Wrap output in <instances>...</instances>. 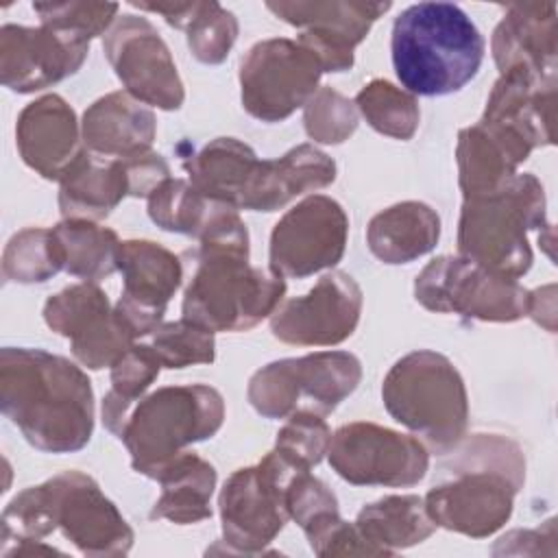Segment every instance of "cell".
<instances>
[{
	"label": "cell",
	"instance_id": "obj_35",
	"mask_svg": "<svg viewBox=\"0 0 558 558\" xmlns=\"http://www.w3.org/2000/svg\"><path fill=\"white\" fill-rule=\"evenodd\" d=\"M355 107L381 135L405 142L418 129L421 111L416 98L384 78L366 83L355 96Z\"/></svg>",
	"mask_w": 558,
	"mask_h": 558
},
{
	"label": "cell",
	"instance_id": "obj_31",
	"mask_svg": "<svg viewBox=\"0 0 558 558\" xmlns=\"http://www.w3.org/2000/svg\"><path fill=\"white\" fill-rule=\"evenodd\" d=\"M140 11L159 13L170 26L185 31L192 57L218 65L238 39V20L218 2H131Z\"/></svg>",
	"mask_w": 558,
	"mask_h": 558
},
{
	"label": "cell",
	"instance_id": "obj_10",
	"mask_svg": "<svg viewBox=\"0 0 558 558\" xmlns=\"http://www.w3.org/2000/svg\"><path fill=\"white\" fill-rule=\"evenodd\" d=\"M299 469L277 449L257 464L238 469L225 482L218 508L227 554H264L290 519L286 493Z\"/></svg>",
	"mask_w": 558,
	"mask_h": 558
},
{
	"label": "cell",
	"instance_id": "obj_43",
	"mask_svg": "<svg viewBox=\"0 0 558 558\" xmlns=\"http://www.w3.org/2000/svg\"><path fill=\"white\" fill-rule=\"evenodd\" d=\"M527 316H532L538 325H543L549 333L556 329V286L549 283L545 288L530 290V303H527Z\"/></svg>",
	"mask_w": 558,
	"mask_h": 558
},
{
	"label": "cell",
	"instance_id": "obj_4",
	"mask_svg": "<svg viewBox=\"0 0 558 558\" xmlns=\"http://www.w3.org/2000/svg\"><path fill=\"white\" fill-rule=\"evenodd\" d=\"M449 453L453 480L438 484L423 497L436 527L471 538L495 534L512 514L514 495L525 480V458L519 445L499 434L462 438Z\"/></svg>",
	"mask_w": 558,
	"mask_h": 558
},
{
	"label": "cell",
	"instance_id": "obj_36",
	"mask_svg": "<svg viewBox=\"0 0 558 558\" xmlns=\"http://www.w3.org/2000/svg\"><path fill=\"white\" fill-rule=\"evenodd\" d=\"M63 270L52 229L28 227L15 233L2 253V277L15 283H41Z\"/></svg>",
	"mask_w": 558,
	"mask_h": 558
},
{
	"label": "cell",
	"instance_id": "obj_34",
	"mask_svg": "<svg viewBox=\"0 0 558 558\" xmlns=\"http://www.w3.org/2000/svg\"><path fill=\"white\" fill-rule=\"evenodd\" d=\"M52 235L68 275L98 283L118 270L120 240L113 229L100 227L94 220L63 218L52 227Z\"/></svg>",
	"mask_w": 558,
	"mask_h": 558
},
{
	"label": "cell",
	"instance_id": "obj_27",
	"mask_svg": "<svg viewBox=\"0 0 558 558\" xmlns=\"http://www.w3.org/2000/svg\"><path fill=\"white\" fill-rule=\"evenodd\" d=\"M148 216L159 229L194 235L198 242L246 227L233 205L198 192L190 181L172 177L148 196Z\"/></svg>",
	"mask_w": 558,
	"mask_h": 558
},
{
	"label": "cell",
	"instance_id": "obj_28",
	"mask_svg": "<svg viewBox=\"0 0 558 558\" xmlns=\"http://www.w3.org/2000/svg\"><path fill=\"white\" fill-rule=\"evenodd\" d=\"M63 218L102 220L124 196H131V177L124 159H107L87 148L59 181Z\"/></svg>",
	"mask_w": 558,
	"mask_h": 558
},
{
	"label": "cell",
	"instance_id": "obj_19",
	"mask_svg": "<svg viewBox=\"0 0 558 558\" xmlns=\"http://www.w3.org/2000/svg\"><path fill=\"white\" fill-rule=\"evenodd\" d=\"M89 41L52 26L0 28V78L17 94L46 89L78 72L87 59Z\"/></svg>",
	"mask_w": 558,
	"mask_h": 558
},
{
	"label": "cell",
	"instance_id": "obj_9",
	"mask_svg": "<svg viewBox=\"0 0 558 558\" xmlns=\"http://www.w3.org/2000/svg\"><path fill=\"white\" fill-rule=\"evenodd\" d=\"M362 364L349 351H316L283 357L253 373L246 397L266 418H288L296 412L331 414L360 384Z\"/></svg>",
	"mask_w": 558,
	"mask_h": 558
},
{
	"label": "cell",
	"instance_id": "obj_16",
	"mask_svg": "<svg viewBox=\"0 0 558 558\" xmlns=\"http://www.w3.org/2000/svg\"><path fill=\"white\" fill-rule=\"evenodd\" d=\"M44 320L54 333L70 340L74 357L92 371L111 368L135 344L107 294L92 281L52 294L44 305Z\"/></svg>",
	"mask_w": 558,
	"mask_h": 558
},
{
	"label": "cell",
	"instance_id": "obj_1",
	"mask_svg": "<svg viewBox=\"0 0 558 558\" xmlns=\"http://www.w3.org/2000/svg\"><path fill=\"white\" fill-rule=\"evenodd\" d=\"M2 414L39 451L72 453L94 434V390L81 366L31 347L0 351Z\"/></svg>",
	"mask_w": 558,
	"mask_h": 558
},
{
	"label": "cell",
	"instance_id": "obj_3",
	"mask_svg": "<svg viewBox=\"0 0 558 558\" xmlns=\"http://www.w3.org/2000/svg\"><path fill=\"white\" fill-rule=\"evenodd\" d=\"M190 277L183 318L216 331H246L272 316L286 294L283 277L248 264V231L201 240L183 257Z\"/></svg>",
	"mask_w": 558,
	"mask_h": 558
},
{
	"label": "cell",
	"instance_id": "obj_22",
	"mask_svg": "<svg viewBox=\"0 0 558 558\" xmlns=\"http://www.w3.org/2000/svg\"><path fill=\"white\" fill-rule=\"evenodd\" d=\"M81 140L76 113L59 94H46L28 102L15 124L22 161L50 181H61L81 157L85 150Z\"/></svg>",
	"mask_w": 558,
	"mask_h": 558
},
{
	"label": "cell",
	"instance_id": "obj_2",
	"mask_svg": "<svg viewBox=\"0 0 558 558\" xmlns=\"http://www.w3.org/2000/svg\"><path fill=\"white\" fill-rule=\"evenodd\" d=\"M57 527L85 556H124L133 545L126 519L96 480L81 471H63L9 501L2 512V547L13 541L15 547L4 556L59 551L41 541Z\"/></svg>",
	"mask_w": 558,
	"mask_h": 558
},
{
	"label": "cell",
	"instance_id": "obj_20",
	"mask_svg": "<svg viewBox=\"0 0 558 558\" xmlns=\"http://www.w3.org/2000/svg\"><path fill=\"white\" fill-rule=\"evenodd\" d=\"M390 2H266L279 20L301 28L299 41L314 50L325 72L353 68V50L371 26L390 11Z\"/></svg>",
	"mask_w": 558,
	"mask_h": 558
},
{
	"label": "cell",
	"instance_id": "obj_7",
	"mask_svg": "<svg viewBox=\"0 0 558 558\" xmlns=\"http://www.w3.org/2000/svg\"><path fill=\"white\" fill-rule=\"evenodd\" d=\"M551 227L545 218V190L530 174H514L490 194L469 196L458 222V255L501 277L519 279L532 266V229Z\"/></svg>",
	"mask_w": 558,
	"mask_h": 558
},
{
	"label": "cell",
	"instance_id": "obj_6",
	"mask_svg": "<svg viewBox=\"0 0 558 558\" xmlns=\"http://www.w3.org/2000/svg\"><path fill=\"white\" fill-rule=\"evenodd\" d=\"M225 421V399L207 384L163 386L133 405L111 392L102 399V423L131 453V466L155 475L185 447L211 438Z\"/></svg>",
	"mask_w": 558,
	"mask_h": 558
},
{
	"label": "cell",
	"instance_id": "obj_21",
	"mask_svg": "<svg viewBox=\"0 0 558 558\" xmlns=\"http://www.w3.org/2000/svg\"><path fill=\"white\" fill-rule=\"evenodd\" d=\"M554 109L556 74L512 68L501 72L480 120L512 133L534 150L554 144Z\"/></svg>",
	"mask_w": 558,
	"mask_h": 558
},
{
	"label": "cell",
	"instance_id": "obj_15",
	"mask_svg": "<svg viewBox=\"0 0 558 558\" xmlns=\"http://www.w3.org/2000/svg\"><path fill=\"white\" fill-rule=\"evenodd\" d=\"M105 57L133 98L174 111L185 100L183 81L157 28L140 15H120L102 39Z\"/></svg>",
	"mask_w": 558,
	"mask_h": 558
},
{
	"label": "cell",
	"instance_id": "obj_12",
	"mask_svg": "<svg viewBox=\"0 0 558 558\" xmlns=\"http://www.w3.org/2000/svg\"><path fill=\"white\" fill-rule=\"evenodd\" d=\"M323 63L299 39L257 41L240 65L242 107L262 122H281L318 92Z\"/></svg>",
	"mask_w": 558,
	"mask_h": 558
},
{
	"label": "cell",
	"instance_id": "obj_5",
	"mask_svg": "<svg viewBox=\"0 0 558 558\" xmlns=\"http://www.w3.org/2000/svg\"><path fill=\"white\" fill-rule=\"evenodd\" d=\"M486 41L453 2H416L403 9L390 37L395 74L412 96H449L471 83Z\"/></svg>",
	"mask_w": 558,
	"mask_h": 558
},
{
	"label": "cell",
	"instance_id": "obj_30",
	"mask_svg": "<svg viewBox=\"0 0 558 558\" xmlns=\"http://www.w3.org/2000/svg\"><path fill=\"white\" fill-rule=\"evenodd\" d=\"M155 480L161 495L150 510V519H168L179 525L198 523L211 517L209 499L216 488V469L196 453L183 451L172 458Z\"/></svg>",
	"mask_w": 558,
	"mask_h": 558
},
{
	"label": "cell",
	"instance_id": "obj_25",
	"mask_svg": "<svg viewBox=\"0 0 558 558\" xmlns=\"http://www.w3.org/2000/svg\"><path fill=\"white\" fill-rule=\"evenodd\" d=\"M157 133L155 113L129 92H111L83 113L81 135L89 153L129 159L150 150Z\"/></svg>",
	"mask_w": 558,
	"mask_h": 558
},
{
	"label": "cell",
	"instance_id": "obj_17",
	"mask_svg": "<svg viewBox=\"0 0 558 558\" xmlns=\"http://www.w3.org/2000/svg\"><path fill=\"white\" fill-rule=\"evenodd\" d=\"M362 301L357 281L349 272L331 270L305 296L281 301L270 316V331L286 344L333 347L355 331Z\"/></svg>",
	"mask_w": 558,
	"mask_h": 558
},
{
	"label": "cell",
	"instance_id": "obj_29",
	"mask_svg": "<svg viewBox=\"0 0 558 558\" xmlns=\"http://www.w3.org/2000/svg\"><path fill=\"white\" fill-rule=\"evenodd\" d=\"M440 238L436 209L421 201H403L375 214L366 227V244L384 264H410L429 253Z\"/></svg>",
	"mask_w": 558,
	"mask_h": 558
},
{
	"label": "cell",
	"instance_id": "obj_33",
	"mask_svg": "<svg viewBox=\"0 0 558 558\" xmlns=\"http://www.w3.org/2000/svg\"><path fill=\"white\" fill-rule=\"evenodd\" d=\"M251 146L235 137H216L183 161L190 183L218 201L240 209V198L257 166Z\"/></svg>",
	"mask_w": 558,
	"mask_h": 558
},
{
	"label": "cell",
	"instance_id": "obj_37",
	"mask_svg": "<svg viewBox=\"0 0 558 558\" xmlns=\"http://www.w3.org/2000/svg\"><path fill=\"white\" fill-rule=\"evenodd\" d=\"M153 349L166 368L211 364L216 357L214 331L187 318L161 323L153 333Z\"/></svg>",
	"mask_w": 558,
	"mask_h": 558
},
{
	"label": "cell",
	"instance_id": "obj_11",
	"mask_svg": "<svg viewBox=\"0 0 558 558\" xmlns=\"http://www.w3.org/2000/svg\"><path fill=\"white\" fill-rule=\"evenodd\" d=\"M416 301L438 314H460L484 323L527 316L530 290L517 279L486 270L462 255L434 257L414 281Z\"/></svg>",
	"mask_w": 558,
	"mask_h": 558
},
{
	"label": "cell",
	"instance_id": "obj_14",
	"mask_svg": "<svg viewBox=\"0 0 558 558\" xmlns=\"http://www.w3.org/2000/svg\"><path fill=\"white\" fill-rule=\"evenodd\" d=\"M349 216L325 194H312L288 209L270 233V272L303 279L336 266L347 246Z\"/></svg>",
	"mask_w": 558,
	"mask_h": 558
},
{
	"label": "cell",
	"instance_id": "obj_40",
	"mask_svg": "<svg viewBox=\"0 0 558 558\" xmlns=\"http://www.w3.org/2000/svg\"><path fill=\"white\" fill-rule=\"evenodd\" d=\"M331 432L323 416L310 412H296L288 416V423L277 432L275 449L294 462L299 469L316 466L327 453Z\"/></svg>",
	"mask_w": 558,
	"mask_h": 558
},
{
	"label": "cell",
	"instance_id": "obj_24",
	"mask_svg": "<svg viewBox=\"0 0 558 558\" xmlns=\"http://www.w3.org/2000/svg\"><path fill=\"white\" fill-rule=\"evenodd\" d=\"M556 4H508L490 41L499 72L527 68L536 74H556Z\"/></svg>",
	"mask_w": 558,
	"mask_h": 558
},
{
	"label": "cell",
	"instance_id": "obj_26",
	"mask_svg": "<svg viewBox=\"0 0 558 558\" xmlns=\"http://www.w3.org/2000/svg\"><path fill=\"white\" fill-rule=\"evenodd\" d=\"M530 153L532 146L523 140L482 120L462 129L458 133L456 159L458 183L464 198L499 190L517 174L519 163H523Z\"/></svg>",
	"mask_w": 558,
	"mask_h": 558
},
{
	"label": "cell",
	"instance_id": "obj_42",
	"mask_svg": "<svg viewBox=\"0 0 558 558\" xmlns=\"http://www.w3.org/2000/svg\"><path fill=\"white\" fill-rule=\"evenodd\" d=\"M286 506L290 519H294L301 530L329 512H338L336 495L310 471L294 473L286 493Z\"/></svg>",
	"mask_w": 558,
	"mask_h": 558
},
{
	"label": "cell",
	"instance_id": "obj_13",
	"mask_svg": "<svg viewBox=\"0 0 558 558\" xmlns=\"http://www.w3.org/2000/svg\"><path fill=\"white\" fill-rule=\"evenodd\" d=\"M327 456L331 469L353 486L408 488L429 469L427 447L416 436L366 421L338 427Z\"/></svg>",
	"mask_w": 558,
	"mask_h": 558
},
{
	"label": "cell",
	"instance_id": "obj_8",
	"mask_svg": "<svg viewBox=\"0 0 558 558\" xmlns=\"http://www.w3.org/2000/svg\"><path fill=\"white\" fill-rule=\"evenodd\" d=\"M381 399L388 414L421 436L434 453H449L464 438V379L442 353L418 349L397 360L384 379Z\"/></svg>",
	"mask_w": 558,
	"mask_h": 558
},
{
	"label": "cell",
	"instance_id": "obj_38",
	"mask_svg": "<svg viewBox=\"0 0 558 558\" xmlns=\"http://www.w3.org/2000/svg\"><path fill=\"white\" fill-rule=\"evenodd\" d=\"M303 124L310 140L318 144H342L357 129V107L329 85L307 100Z\"/></svg>",
	"mask_w": 558,
	"mask_h": 558
},
{
	"label": "cell",
	"instance_id": "obj_41",
	"mask_svg": "<svg viewBox=\"0 0 558 558\" xmlns=\"http://www.w3.org/2000/svg\"><path fill=\"white\" fill-rule=\"evenodd\" d=\"M161 360L153 344H133L111 366V392L122 401L135 403L161 371Z\"/></svg>",
	"mask_w": 558,
	"mask_h": 558
},
{
	"label": "cell",
	"instance_id": "obj_23",
	"mask_svg": "<svg viewBox=\"0 0 558 558\" xmlns=\"http://www.w3.org/2000/svg\"><path fill=\"white\" fill-rule=\"evenodd\" d=\"M336 179V161L312 144H299L277 159H259L240 198V209L277 211L292 198L327 187Z\"/></svg>",
	"mask_w": 558,
	"mask_h": 558
},
{
	"label": "cell",
	"instance_id": "obj_18",
	"mask_svg": "<svg viewBox=\"0 0 558 558\" xmlns=\"http://www.w3.org/2000/svg\"><path fill=\"white\" fill-rule=\"evenodd\" d=\"M122 294L116 314L133 338L155 333L166 305L183 281V262L166 246L150 240H124L118 246Z\"/></svg>",
	"mask_w": 558,
	"mask_h": 558
},
{
	"label": "cell",
	"instance_id": "obj_39",
	"mask_svg": "<svg viewBox=\"0 0 558 558\" xmlns=\"http://www.w3.org/2000/svg\"><path fill=\"white\" fill-rule=\"evenodd\" d=\"M116 2H37L33 11L44 26L74 33L87 41L102 35L118 20Z\"/></svg>",
	"mask_w": 558,
	"mask_h": 558
},
{
	"label": "cell",
	"instance_id": "obj_32",
	"mask_svg": "<svg viewBox=\"0 0 558 558\" xmlns=\"http://www.w3.org/2000/svg\"><path fill=\"white\" fill-rule=\"evenodd\" d=\"M355 527L379 556L423 543L436 530L418 495H388L366 504L355 519Z\"/></svg>",
	"mask_w": 558,
	"mask_h": 558
}]
</instances>
